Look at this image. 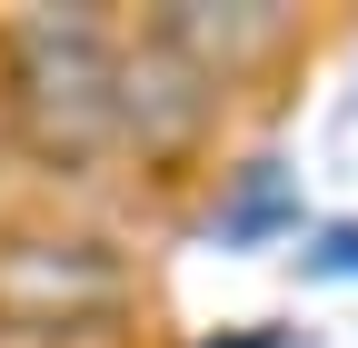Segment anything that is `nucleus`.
<instances>
[{
	"label": "nucleus",
	"instance_id": "obj_1",
	"mask_svg": "<svg viewBox=\"0 0 358 348\" xmlns=\"http://www.w3.org/2000/svg\"><path fill=\"white\" fill-rule=\"evenodd\" d=\"M10 110L50 159H100L120 140V40L100 20H20L0 40Z\"/></svg>",
	"mask_w": 358,
	"mask_h": 348
},
{
	"label": "nucleus",
	"instance_id": "obj_2",
	"mask_svg": "<svg viewBox=\"0 0 358 348\" xmlns=\"http://www.w3.org/2000/svg\"><path fill=\"white\" fill-rule=\"evenodd\" d=\"M129 309V269L100 239H0V328H30V338H70V328H100Z\"/></svg>",
	"mask_w": 358,
	"mask_h": 348
}]
</instances>
